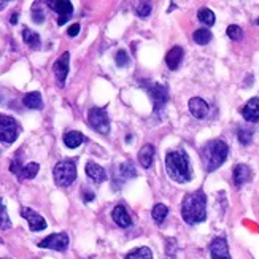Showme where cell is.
I'll use <instances>...</instances> for the list:
<instances>
[{"mask_svg":"<svg viewBox=\"0 0 259 259\" xmlns=\"http://www.w3.org/2000/svg\"><path fill=\"white\" fill-rule=\"evenodd\" d=\"M181 216L188 224H197L207 218V196L204 191H194L181 202Z\"/></svg>","mask_w":259,"mask_h":259,"instance_id":"cell-1","label":"cell"},{"mask_svg":"<svg viewBox=\"0 0 259 259\" xmlns=\"http://www.w3.org/2000/svg\"><path fill=\"white\" fill-rule=\"evenodd\" d=\"M166 169L169 177L177 183H186L193 178V172L189 167L188 155L183 150L170 151L166 156Z\"/></svg>","mask_w":259,"mask_h":259,"instance_id":"cell-2","label":"cell"},{"mask_svg":"<svg viewBox=\"0 0 259 259\" xmlns=\"http://www.w3.org/2000/svg\"><path fill=\"white\" fill-rule=\"evenodd\" d=\"M227 145L223 140H212L202 148V162L207 172H213L223 164L227 158Z\"/></svg>","mask_w":259,"mask_h":259,"instance_id":"cell-3","label":"cell"},{"mask_svg":"<svg viewBox=\"0 0 259 259\" xmlns=\"http://www.w3.org/2000/svg\"><path fill=\"white\" fill-rule=\"evenodd\" d=\"M53 174L57 186H70L76 180V166L73 161H61L54 166Z\"/></svg>","mask_w":259,"mask_h":259,"instance_id":"cell-4","label":"cell"},{"mask_svg":"<svg viewBox=\"0 0 259 259\" xmlns=\"http://www.w3.org/2000/svg\"><path fill=\"white\" fill-rule=\"evenodd\" d=\"M88 121H89V126L94 131H97L99 134L107 136L110 132V118H108V113L105 108L92 107L88 113Z\"/></svg>","mask_w":259,"mask_h":259,"instance_id":"cell-5","label":"cell"},{"mask_svg":"<svg viewBox=\"0 0 259 259\" xmlns=\"http://www.w3.org/2000/svg\"><path fill=\"white\" fill-rule=\"evenodd\" d=\"M147 92L150 95L153 105H155V110L156 111H159L167 103V100H169V89H167V86L161 84L158 81H148V84H147Z\"/></svg>","mask_w":259,"mask_h":259,"instance_id":"cell-6","label":"cell"},{"mask_svg":"<svg viewBox=\"0 0 259 259\" xmlns=\"http://www.w3.org/2000/svg\"><path fill=\"white\" fill-rule=\"evenodd\" d=\"M18 139V122L15 118L0 114V142L13 143Z\"/></svg>","mask_w":259,"mask_h":259,"instance_id":"cell-7","label":"cell"},{"mask_svg":"<svg viewBox=\"0 0 259 259\" xmlns=\"http://www.w3.org/2000/svg\"><path fill=\"white\" fill-rule=\"evenodd\" d=\"M69 235L65 232H59V234H51L46 238L38 243L40 248H46V250H56V251H65L67 246H69Z\"/></svg>","mask_w":259,"mask_h":259,"instance_id":"cell-8","label":"cell"},{"mask_svg":"<svg viewBox=\"0 0 259 259\" xmlns=\"http://www.w3.org/2000/svg\"><path fill=\"white\" fill-rule=\"evenodd\" d=\"M21 216L24 219H27L29 227H31V231H34V232H38V231H43V229H46V219L40 213H37L35 210L23 207L21 208Z\"/></svg>","mask_w":259,"mask_h":259,"instance_id":"cell-9","label":"cell"},{"mask_svg":"<svg viewBox=\"0 0 259 259\" xmlns=\"http://www.w3.org/2000/svg\"><path fill=\"white\" fill-rule=\"evenodd\" d=\"M69 65H70V54L69 53H64L59 57V59L54 62L53 70H54V75H56L57 84H59L61 88L64 86V83H65L67 75H69Z\"/></svg>","mask_w":259,"mask_h":259,"instance_id":"cell-10","label":"cell"},{"mask_svg":"<svg viewBox=\"0 0 259 259\" xmlns=\"http://www.w3.org/2000/svg\"><path fill=\"white\" fill-rule=\"evenodd\" d=\"M54 12L59 13V19H57V24L62 26L69 21V16L73 13V5L72 2H67V0H57V2H48Z\"/></svg>","mask_w":259,"mask_h":259,"instance_id":"cell-11","label":"cell"},{"mask_svg":"<svg viewBox=\"0 0 259 259\" xmlns=\"http://www.w3.org/2000/svg\"><path fill=\"white\" fill-rule=\"evenodd\" d=\"M210 256H212V259H231L226 238L218 237L210 243Z\"/></svg>","mask_w":259,"mask_h":259,"instance_id":"cell-12","label":"cell"},{"mask_svg":"<svg viewBox=\"0 0 259 259\" xmlns=\"http://www.w3.org/2000/svg\"><path fill=\"white\" fill-rule=\"evenodd\" d=\"M188 107H189L191 114H193V116L197 118V119H202L208 114V103L204 99H200V97L191 99L189 103H188Z\"/></svg>","mask_w":259,"mask_h":259,"instance_id":"cell-13","label":"cell"},{"mask_svg":"<svg viewBox=\"0 0 259 259\" xmlns=\"http://www.w3.org/2000/svg\"><path fill=\"white\" fill-rule=\"evenodd\" d=\"M86 175H88L94 183H103V181L108 178V174L105 172V169L92 161H89L88 164H86Z\"/></svg>","mask_w":259,"mask_h":259,"instance_id":"cell-14","label":"cell"},{"mask_svg":"<svg viewBox=\"0 0 259 259\" xmlns=\"http://www.w3.org/2000/svg\"><path fill=\"white\" fill-rule=\"evenodd\" d=\"M242 114L246 121L257 122L259 121V97H253L248 100L245 103V107L242 108Z\"/></svg>","mask_w":259,"mask_h":259,"instance_id":"cell-15","label":"cell"},{"mask_svg":"<svg viewBox=\"0 0 259 259\" xmlns=\"http://www.w3.org/2000/svg\"><path fill=\"white\" fill-rule=\"evenodd\" d=\"M183 54L185 53H183V48H181V46H174L167 53V56H166V64H167V67H169L170 70H177L178 69L181 61H183Z\"/></svg>","mask_w":259,"mask_h":259,"instance_id":"cell-16","label":"cell"},{"mask_svg":"<svg viewBox=\"0 0 259 259\" xmlns=\"http://www.w3.org/2000/svg\"><path fill=\"white\" fill-rule=\"evenodd\" d=\"M111 218H113V221L116 223L118 226H121V227H129V226H132L131 215L127 213L126 207H122V205L114 207L113 213H111Z\"/></svg>","mask_w":259,"mask_h":259,"instance_id":"cell-17","label":"cell"},{"mask_svg":"<svg viewBox=\"0 0 259 259\" xmlns=\"http://www.w3.org/2000/svg\"><path fill=\"white\" fill-rule=\"evenodd\" d=\"M232 177H234L235 186H242V185L246 183V181L251 180V170L245 164H238V166L234 167V175Z\"/></svg>","mask_w":259,"mask_h":259,"instance_id":"cell-18","label":"cell"},{"mask_svg":"<svg viewBox=\"0 0 259 259\" xmlns=\"http://www.w3.org/2000/svg\"><path fill=\"white\" fill-rule=\"evenodd\" d=\"M153 159H155V147L147 143V145L142 147L139 153V162L143 169H150L153 166Z\"/></svg>","mask_w":259,"mask_h":259,"instance_id":"cell-19","label":"cell"},{"mask_svg":"<svg viewBox=\"0 0 259 259\" xmlns=\"http://www.w3.org/2000/svg\"><path fill=\"white\" fill-rule=\"evenodd\" d=\"M23 103L26 105L27 108H31V110H42L43 107V99H42V94L40 92H29L24 95V99H23Z\"/></svg>","mask_w":259,"mask_h":259,"instance_id":"cell-20","label":"cell"},{"mask_svg":"<svg viewBox=\"0 0 259 259\" xmlns=\"http://www.w3.org/2000/svg\"><path fill=\"white\" fill-rule=\"evenodd\" d=\"M84 142V136L78 131H69L64 134V143L67 148H78Z\"/></svg>","mask_w":259,"mask_h":259,"instance_id":"cell-21","label":"cell"},{"mask_svg":"<svg viewBox=\"0 0 259 259\" xmlns=\"http://www.w3.org/2000/svg\"><path fill=\"white\" fill-rule=\"evenodd\" d=\"M38 170H40V166L37 164V162H29V164H26L21 172L18 174V178L19 180H32L37 177Z\"/></svg>","mask_w":259,"mask_h":259,"instance_id":"cell-22","label":"cell"},{"mask_svg":"<svg viewBox=\"0 0 259 259\" xmlns=\"http://www.w3.org/2000/svg\"><path fill=\"white\" fill-rule=\"evenodd\" d=\"M23 38H24L26 45L31 46L32 50H38V48H40V35L34 31H31V29H24Z\"/></svg>","mask_w":259,"mask_h":259,"instance_id":"cell-23","label":"cell"},{"mask_svg":"<svg viewBox=\"0 0 259 259\" xmlns=\"http://www.w3.org/2000/svg\"><path fill=\"white\" fill-rule=\"evenodd\" d=\"M136 175L137 174H136V167H134V162L126 161V162H122V164L119 166V177H121L122 181L132 180Z\"/></svg>","mask_w":259,"mask_h":259,"instance_id":"cell-24","label":"cell"},{"mask_svg":"<svg viewBox=\"0 0 259 259\" xmlns=\"http://www.w3.org/2000/svg\"><path fill=\"white\" fill-rule=\"evenodd\" d=\"M126 259H153V253L150 248L147 246H140V248H136L134 251H131Z\"/></svg>","mask_w":259,"mask_h":259,"instance_id":"cell-25","label":"cell"},{"mask_svg":"<svg viewBox=\"0 0 259 259\" xmlns=\"http://www.w3.org/2000/svg\"><path fill=\"white\" fill-rule=\"evenodd\" d=\"M193 38L197 45H207L210 40H212V32H210L208 29H197Z\"/></svg>","mask_w":259,"mask_h":259,"instance_id":"cell-26","label":"cell"},{"mask_svg":"<svg viewBox=\"0 0 259 259\" xmlns=\"http://www.w3.org/2000/svg\"><path fill=\"white\" fill-rule=\"evenodd\" d=\"M197 16H199V19H200V21H202L205 26H213V24H215V13L212 12V10H208V8L199 10Z\"/></svg>","mask_w":259,"mask_h":259,"instance_id":"cell-27","label":"cell"},{"mask_svg":"<svg viewBox=\"0 0 259 259\" xmlns=\"http://www.w3.org/2000/svg\"><path fill=\"white\" fill-rule=\"evenodd\" d=\"M167 215H169V208L164 204H158V205H155V208H153V218H155L158 223L164 221Z\"/></svg>","mask_w":259,"mask_h":259,"instance_id":"cell-28","label":"cell"},{"mask_svg":"<svg viewBox=\"0 0 259 259\" xmlns=\"http://www.w3.org/2000/svg\"><path fill=\"white\" fill-rule=\"evenodd\" d=\"M0 227H2L4 231H7V229L12 227V221H10L8 213H7V208L2 204V200H0Z\"/></svg>","mask_w":259,"mask_h":259,"instance_id":"cell-29","label":"cell"},{"mask_svg":"<svg viewBox=\"0 0 259 259\" xmlns=\"http://www.w3.org/2000/svg\"><path fill=\"white\" fill-rule=\"evenodd\" d=\"M153 10V5L148 4V2H142L136 7V15L140 16V18H147Z\"/></svg>","mask_w":259,"mask_h":259,"instance_id":"cell-30","label":"cell"},{"mask_svg":"<svg viewBox=\"0 0 259 259\" xmlns=\"http://www.w3.org/2000/svg\"><path fill=\"white\" fill-rule=\"evenodd\" d=\"M227 37L231 38V40H234V42H237V40H240L242 38V29L238 27V26H235V24H232V26H229L227 27Z\"/></svg>","mask_w":259,"mask_h":259,"instance_id":"cell-31","label":"cell"},{"mask_svg":"<svg viewBox=\"0 0 259 259\" xmlns=\"http://www.w3.org/2000/svg\"><path fill=\"white\" fill-rule=\"evenodd\" d=\"M237 137H238V142H240L242 145H250L251 139H253V132L246 131V129H240L237 132Z\"/></svg>","mask_w":259,"mask_h":259,"instance_id":"cell-32","label":"cell"},{"mask_svg":"<svg viewBox=\"0 0 259 259\" xmlns=\"http://www.w3.org/2000/svg\"><path fill=\"white\" fill-rule=\"evenodd\" d=\"M116 65L118 67H127L129 65V54L126 50H119L116 53Z\"/></svg>","mask_w":259,"mask_h":259,"instance_id":"cell-33","label":"cell"},{"mask_svg":"<svg viewBox=\"0 0 259 259\" xmlns=\"http://www.w3.org/2000/svg\"><path fill=\"white\" fill-rule=\"evenodd\" d=\"M32 19L37 23V24H42L43 19H45V13H43V8L38 7L37 4L32 7Z\"/></svg>","mask_w":259,"mask_h":259,"instance_id":"cell-34","label":"cell"},{"mask_svg":"<svg viewBox=\"0 0 259 259\" xmlns=\"http://www.w3.org/2000/svg\"><path fill=\"white\" fill-rule=\"evenodd\" d=\"M80 32V24H72L69 27V31H67V34H69V37H76Z\"/></svg>","mask_w":259,"mask_h":259,"instance_id":"cell-35","label":"cell"},{"mask_svg":"<svg viewBox=\"0 0 259 259\" xmlns=\"http://www.w3.org/2000/svg\"><path fill=\"white\" fill-rule=\"evenodd\" d=\"M83 196H84V200H86V202H89V200L94 199V193H89V191H88V193H84Z\"/></svg>","mask_w":259,"mask_h":259,"instance_id":"cell-36","label":"cell"},{"mask_svg":"<svg viewBox=\"0 0 259 259\" xmlns=\"http://www.w3.org/2000/svg\"><path fill=\"white\" fill-rule=\"evenodd\" d=\"M16 23H18V15L13 13V15H12V24H16Z\"/></svg>","mask_w":259,"mask_h":259,"instance_id":"cell-37","label":"cell"},{"mask_svg":"<svg viewBox=\"0 0 259 259\" xmlns=\"http://www.w3.org/2000/svg\"><path fill=\"white\" fill-rule=\"evenodd\" d=\"M5 5H7V2H0V10H4Z\"/></svg>","mask_w":259,"mask_h":259,"instance_id":"cell-38","label":"cell"},{"mask_svg":"<svg viewBox=\"0 0 259 259\" xmlns=\"http://www.w3.org/2000/svg\"><path fill=\"white\" fill-rule=\"evenodd\" d=\"M257 24H259V19H257Z\"/></svg>","mask_w":259,"mask_h":259,"instance_id":"cell-39","label":"cell"}]
</instances>
